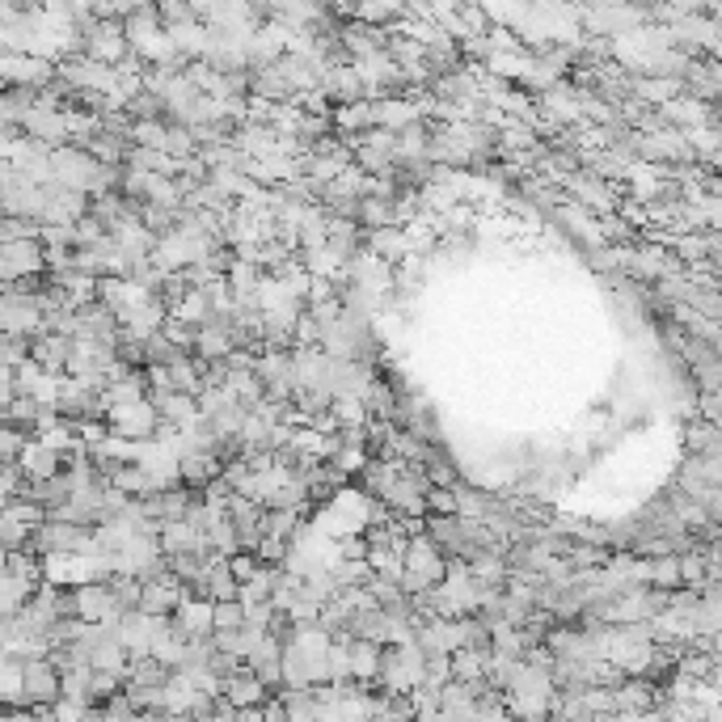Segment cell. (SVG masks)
I'll return each mask as SVG.
<instances>
[{"label":"cell","instance_id":"12","mask_svg":"<svg viewBox=\"0 0 722 722\" xmlns=\"http://www.w3.org/2000/svg\"><path fill=\"white\" fill-rule=\"evenodd\" d=\"M423 507H427V516H456V486H452V490L431 486V490L423 494Z\"/></svg>","mask_w":722,"mask_h":722},{"label":"cell","instance_id":"7","mask_svg":"<svg viewBox=\"0 0 722 722\" xmlns=\"http://www.w3.org/2000/svg\"><path fill=\"white\" fill-rule=\"evenodd\" d=\"M330 127L338 136H359V131L376 127L372 123V102H347V106H334L330 110Z\"/></svg>","mask_w":722,"mask_h":722},{"label":"cell","instance_id":"13","mask_svg":"<svg viewBox=\"0 0 722 722\" xmlns=\"http://www.w3.org/2000/svg\"><path fill=\"white\" fill-rule=\"evenodd\" d=\"M216 630H241V604L237 600L212 604V634Z\"/></svg>","mask_w":722,"mask_h":722},{"label":"cell","instance_id":"11","mask_svg":"<svg viewBox=\"0 0 722 722\" xmlns=\"http://www.w3.org/2000/svg\"><path fill=\"white\" fill-rule=\"evenodd\" d=\"M689 456H718V423H689Z\"/></svg>","mask_w":722,"mask_h":722},{"label":"cell","instance_id":"3","mask_svg":"<svg viewBox=\"0 0 722 722\" xmlns=\"http://www.w3.org/2000/svg\"><path fill=\"white\" fill-rule=\"evenodd\" d=\"M347 651H351V684H364V689H372L376 676H380V663H385V646L351 638Z\"/></svg>","mask_w":722,"mask_h":722},{"label":"cell","instance_id":"1","mask_svg":"<svg viewBox=\"0 0 722 722\" xmlns=\"http://www.w3.org/2000/svg\"><path fill=\"white\" fill-rule=\"evenodd\" d=\"M22 697L34 701V706H51V701H60V672H55L51 659L22 663Z\"/></svg>","mask_w":722,"mask_h":722},{"label":"cell","instance_id":"5","mask_svg":"<svg viewBox=\"0 0 722 722\" xmlns=\"http://www.w3.org/2000/svg\"><path fill=\"white\" fill-rule=\"evenodd\" d=\"M174 625L186 634V642L212 638V604H207V600H186L178 613H174Z\"/></svg>","mask_w":722,"mask_h":722},{"label":"cell","instance_id":"8","mask_svg":"<svg viewBox=\"0 0 722 722\" xmlns=\"http://www.w3.org/2000/svg\"><path fill=\"white\" fill-rule=\"evenodd\" d=\"M275 587H279V566H258V575H254V579H245V583L237 587V604H241V608L266 604Z\"/></svg>","mask_w":722,"mask_h":722},{"label":"cell","instance_id":"6","mask_svg":"<svg viewBox=\"0 0 722 722\" xmlns=\"http://www.w3.org/2000/svg\"><path fill=\"white\" fill-rule=\"evenodd\" d=\"M486 659L490 651H473V646H461V651L448 655V672L456 684H482L486 680Z\"/></svg>","mask_w":722,"mask_h":722},{"label":"cell","instance_id":"14","mask_svg":"<svg viewBox=\"0 0 722 722\" xmlns=\"http://www.w3.org/2000/svg\"><path fill=\"white\" fill-rule=\"evenodd\" d=\"M224 562H228V575L237 579V587H241L245 579H254V575H258V566H262L254 554H233V558H224Z\"/></svg>","mask_w":722,"mask_h":722},{"label":"cell","instance_id":"15","mask_svg":"<svg viewBox=\"0 0 722 722\" xmlns=\"http://www.w3.org/2000/svg\"><path fill=\"white\" fill-rule=\"evenodd\" d=\"M258 714H262V722H288V714H283V701H279V697H266L262 706H258Z\"/></svg>","mask_w":722,"mask_h":722},{"label":"cell","instance_id":"16","mask_svg":"<svg viewBox=\"0 0 722 722\" xmlns=\"http://www.w3.org/2000/svg\"><path fill=\"white\" fill-rule=\"evenodd\" d=\"M233 722H262V714H258V710H237Z\"/></svg>","mask_w":722,"mask_h":722},{"label":"cell","instance_id":"9","mask_svg":"<svg viewBox=\"0 0 722 722\" xmlns=\"http://www.w3.org/2000/svg\"><path fill=\"white\" fill-rule=\"evenodd\" d=\"M330 418H334V427L338 431H355V427H368L372 418H368V410H364V402L359 397H330Z\"/></svg>","mask_w":722,"mask_h":722},{"label":"cell","instance_id":"4","mask_svg":"<svg viewBox=\"0 0 722 722\" xmlns=\"http://www.w3.org/2000/svg\"><path fill=\"white\" fill-rule=\"evenodd\" d=\"M359 233H364V228H359ZM359 245H364V250L372 254V258H380L385 266H393L397 258H406V237H402V228H376V233H364L359 237Z\"/></svg>","mask_w":722,"mask_h":722},{"label":"cell","instance_id":"2","mask_svg":"<svg viewBox=\"0 0 722 722\" xmlns=\"http://www.w3.org/2000/svg\"><path fill=\"white\" fill-rule=\"evenodd\" d=\"M220 697H224L233 710H258V706H262V701L271 697V693H266L262 684H258V676H254V672L241 663V672H233V676L224 680V693H220Z\"/></svg>","mask_w":722,"mask_h":722},{"label":"cell","instance_id":"10","mask_svg":"<svg viewBox=\"0 0 722 722\" xmlns=\"http://www.w3.org/2000/svg\"><path fill=\"white\" fill-rule=\"evenodd\" d=\"M646 587H655V592H676L680 587V566L672 554L646 562Z\"/></svg>","mask_w":722,"mask_h":722}]
</instances>
